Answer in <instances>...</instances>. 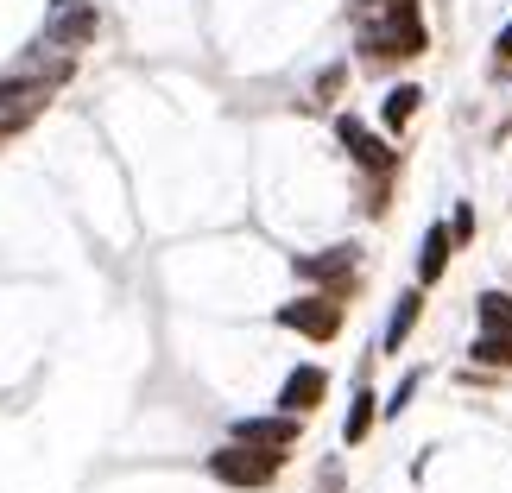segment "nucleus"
Returning <instances> with one entry per match:
<instances>
[{"label": "nucleus", "mask_w": 512, "mask_h": 493, "mask_svg": "<svg viewBox=\"0 0 512 493\" xmlns=\"http://www.w3.org/2000/svg\"><path fill=\"white\" fill-rule=\"evenodd\" d=\"M424 323V285H411L399 291V304H392V317H386V335H380V354H399L411 342V329Z\"/></svg>", "instance_id": "nucleus-11"}, {"label": "nucleus", "mask_w": 512, "mask_h": 493, "mask_svg": "<svg viewBox=\"0 0 512 493\" xmlns=\"http://www.w3.org/2000/svg\"><path fill=\"white\" fill-rule=\"evenodd\" d=\"M449 234H456V247H475V203H456V215H449Z\"/></svg>", "instance_id": "nucleus-16"}, {"label": "nucleus", "mask_w": 512, "mask_h": 493, "mask_svg": "<svg viewBox=\"0 0 512 493\" xmlns=\"http://www.w3.org/2000/svg\"><path fill=\"white\" fill-rule=\"evenodd\" d=\"M418 108H424V89L418 83H392L380 95V133H386V140H399V133L418 121Z\"/></svg>", "instance_id": "nucleus-10"}, {"label": "nucleus", "mask_w": 512, "mask_h": 493, "mask_svg": "<svg viewBox=\"0 0 512 493\" xmlns=\"http://www.w3.org/2000/svg\"><path fill=\"white\" fill-rule=\"evenodd\" d=\"M291 272H298L310 291L354 298V291H361V247H354V241H336V247H323V253H298V260H291Z\"/></svg>", "instance_id": "nucleus-3"}, {"label": "nucleus", "mask_w": 512, "mask_h": 493, "mask_svg": "<svg viewBox=\"0 0 512 493\" xmlns=\"http://www.w3.org/2000/svg\"><path fill=\"white\" fill-rule=\"evenodd\" d=\"M380 418H386V399H380V392H373V386H361V392H354V405H348L342 443H348V449H354V443H367V430L380 424Z\"/></svg>", "instance_id": "nucleus-12"}, {"label": "nucleus", "mask_w": 512, "mask_h": 493, "mask_svg": "<svg viewBox=\"0 0 512 493\" xmlns=\"http://www.w3.org/2000/svg\"><path fill=\"white\" fill-rule=\"evenodd\" d=\"M26 121H32V114H7V121H0V140H13V133L26 127Z\"/></svg>", "instance_id": "nucleus-19"}, {"label": "nucleus", "mask_w": 512, "mask_h": 493, "mask_svg": "<svg viewBox=\"0 0 512 493\" xmlns=\"http://www.w3.org/2000/svg\"><path fill=\"white\" fill-rule=\"evenodd\" d=\"M336 140H342V152L373 177V184L399 177V146H392L386 133H373L367 121H354V114H336Z\"/></svg>", "instance_id": "nucleus-5"}, {"label": "nucleus", "mask_w": 512, "mask_h": 493, "mask_svg": "<svg viewBox=\"0 0 512 493\" xmlns=\"http://www.w3.org/2000/svg\"><path fill=\"white\" fill-rule=\"evenodd\" d=\"M418 386H424V373H418V367H411V373H405V380H399V386H392V392H386V418H399V411H405L411 399H418Z\"/></svg>", "instance_id": "nucleus-15"}, {"label": "nucleus", "mask_w": 512, "mask_h": 493, "mask_svg": "<svg viewBox=\"0 0 512 493\" xmlns=\"http://www.w3.org/2000/svg\"><path fill=\"white\" fill-rule=\"evenodd\" d=\"M456 253H462V247H456V234H449V222H430V228H424V241H418V279H411V285H424V291H430V285H443Z\"/></svg>", "instance_id": "nucleus-8"}, {"label": "nucleus", "mask_w": 512, "mask_h": 493, "mask_svg": "<svg viewBox=\"0 0 512 493\" xmlns=\"http://www.w3.org/2000/svg\"><path fill=\"white\" fill-rule=\"evenodd\" d=\"M348 7H354V13H380L386 0H348Z\"/></svg>", "instance_id": "nucleus-20"}, {"label": "nucleus", "mask_w": 512, "mask_h": 493, "mask_svg": "<svg viewBox=\"0 0 512 493\" xmlns=\"http://www.w3.org/2000/svg\"><path fill=\"white\" fill-rule=\"evenodd\" d=\"M95 32H102V13L83 7V0H70V7H57V13H51V38H45V45L76 51V45H89Z\"/></svg>", "instance_id": "nucleus-9"}, {"label": "nucleus", "mask_w": 512, "mask_h": 493, "mask_svg": "<svg viewBox=\"0 0 512 493\" xmlns=\"http://www.w3.org/2000/svg\"><path fill=\"white\" fill-rule=\"evenodd\" d=\"M430 51V26H424V0H386L380 13L361 19L354 32V57L367 70H392V64H418Z\"/></svg>", "instance_id": "nucleus-1"}, {"label": "nucleus", "mask_w": 512, "mask_h": 493, "mask_svg": "<svg viewBox=\"0 0 512 493\" xmlns=\"http://www.w3.org/2000/svg\"><path fill=\"white\" fill-rule=\"evenodd\" d=\"M468 367H487V373H512V335H475L468 342Z\"/></svg>", "instance_id": "nucleus-13"}, {"label": "nucleus", "mask_w": 512, "mask_h": 493, "mask_svg": "<svg viewBox=\"0 0 512 493\" xmlns=\"http://www.w3.org/2000/svg\"><path fill=\"white\" fill-rule=\"evenodd\" d=\"M209 475L222 481V487H241V493H260V487H272L279 481V468H285V456H266V449H253V443H222V449H209Z\"/></svg>", "instance_id": "nucleus-4"}, {"label": "nucleus", "mask_w": 512, "mask_h": 493, "mask_svg": "<svg viewBox=\"0 0 512 493\" xmlns=\"http://www.w3.org/2000/svg\"><path fill=\"white\" fill-rule=\"evenodd\" d=\"M323 399H329V367H317V361L291 367L279 380V411H291V418H310Z\"/></svg>", "instance_id": "nucleus-7"}, {"label": "nucleus", "mask_w": 512, "mask_h": 493, "mask_svg": "<svg viewBox=\"0 0 512 493\" xmlns=\"http://www.w3.org/2000/svg\"><path fill=\"white\" fill-rule=\"evenodd\" d=\"M228 437L266 449V456H291V449L304 443V418H291V411H272V418H234Z\"/></svg>", "instance_id": "nucleus-6"}, {"label": "nucleus", "mask_w": 512, "mask_h": 493, "mask_svg": "<svg viewBox=\"0 0 512 493\" xmlns=\"http://www.w3.org/2000/svg\"><path fill=\"white\" fill-rule=\"evenodd\" d=\"M475 323L487 335H512V291H481V298H475Z\"/></svg>", "instance_id": "nucleus-14"}, {"label": "nucleus", "mask_w": 512, "mask_h": 493, "mask_svg": "<svg viewBox=\"0 0 512 493\" xmlns=\"http://www.w3.org/2000/svg\"><path fill=\"white\" fill-rule=\"evenodd\" d=\"M487 70H494V76H512V19H506L500 38H494V57H487Z\"/></svg>", "instance_id": "nucleus-17"}, {"label": "nucleus", "mask_w": 512, "mask_h": 493, "mask_svg": "<svg viewBox=\"0 0 512 493\" xmlns=\"http://www.w3.org/2000/svg\"><path fill=\"white\" fill-rule=\"evenodd\" d=\"M342 83H348V64H329V70L317 76V102H336V95H342Z\"/></svg>", "instance_id": "nucleus-18"}, {"label": "nucleus", "mask_w": 512, "mask_h": 493, "mask_svg": "<svg viewBox=\"0 0 512 493\" xmlns=\"http://www.w3.org/2000/svg\"><path fill=\"white\" fill-rule=\"evenodd\" d=\"M272 323L304 335V342H336L342 323H348V298H329V291H304V298H285L279 310H272Z\"/></svg>", "instance_id": "nucleus-2"}]
</instances>
